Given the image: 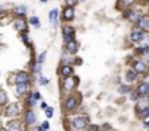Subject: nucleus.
<instances>
[{
  "mask_svg": "<svg viewBox=\"0 0 149 131\" xmlns=\"http://www.w3.org/2000/svg\"><path fill=\"white\" fill-rule=\"evenodd\" d=\"M60 74L63 76L65 79H67V77H70L72 74H73V67L70 64H67V66H63V67L60 69Z\"/></svg>",
  "mask_w": 149,
  "mask_h": 131,
  "instance_id": "4468645a",
  "label": "nucleus"
},
{
  "mask_svg": "<svg viewBox=\"0 0 149 131\" xmlns=\"http://www.w3.org/2000/svg\"><path fill=\"white\" fill-rule=\"evenodd\" d=\"M78 82H79V79L78 77H67L63 80V90L65 92H72L74 87L78 86Z\"/></svg>",
  "mask_w": 149,
  "mask_h": 131,
  "instance_id": "f03ea898",
  "label": "nucleus"
},
{
  "mask_svg": "<svg viewBox=\"0 0 149 131\" xmlns=\"http://www.w3.org/2000/svg\"><path fill=\"white\" fill-rule=\"evenodd\" d=\"M118 92L120 93H127V92H130V87L127 85H121V86H118Z\"/></svg>",
  "mask_w": 149,
  "mask_h": 131,
  "instance_id": "393cba45",
  "label": "nucleus"
},
{
  "mask_svg": "<svg viewBox=\"0 0 149 131\" xmlns=\"http://www.w3.org/2000/svg\"><path fill=\"white\" fill-rule=\"evenodd\" d=\"M27 26H28L27 21L22 19V18H19V19L15 21V28H16V31H19V32H25V31H27Z\"/></svg>",
  "mask_w": 149,
  "mask_h": 131,
  "instance_id": "9b49d317",
  "label": "nucleus"
},
{
  "mask_svg": "<svg viewBox=\"0 0 149 131\" xmlns=\"http://www.w3.org/2000/svg\"><path fill=\"white\" fill-rule=\"evenodd\" d=\"M65 107H66L67 111L76 109V107H78V98H74V96H67L66 101H65Z\"/></svg>",
  "mask_w": 149,
  "mask_h": 131,
  "instance_id": "423d86ee",
  "label": "nucleus"
},
{
  "mask_svg": "<svg viewBox=\"0 0 149 131\" xmlns=\"http://www.w3.org/2000/svg\"><path fill=\"white\" fill-rule=\"evenodd\" d=\"M37 131H45V130H44L43 127H38V130H37Z\"/></svg>",
  "mask_w": 149,
  "mask_h": 131,
  "instance_id": "58836bf2",
  "label": "nucleus"
},
{
  "mask_svg": "<svg viewBox=\"0 0 149 131\" xmlns=\"http://www.w3.org/2000/svg\"><path fill=\"white\" fill-rule=\"evenodd\" d=\"M136 79H138V73H136L134 70H127V71H126V82H127V83L134 82Z\"/></svg>",
  "mask_w": 149,
  "mask_h": 131,
  "instance_id": "6ab92c4d",
  "label": "nucleus"
},
{
  "mask_svg": "<svg viewBox=\"0 0 149 131\" xmlns=\"http://www.w3.org/2000/svg\"><path fill=\"white\" fill-rule=\"evenodd\" d=\"M41 108H43L44 111H45V109L48 108V107H47V103H45V102H43V103H41Z\"/></svg>",
  "mask_w": 149,
  "mask_h": 131,
  "instance_id": "e433bc0d",
  "label": "nucleus"
},
{
  "mask_svg": "<svg viewBox=\"0 0 149 131\" xmlns=\"http://www.w3.org/2000/svg\"><path fill=\"white\" fill-rule=\"evenodd\" d=\"M28 105H29V107H34V105H35V99H34V96L31 95L29 96V99H28Z\"/></svg>",
  "mask_w": 149,
  "mask_h": 131,
  "instance_id": "2f4dec72",
  "label": "nucleus"
},
{
  "mask_svg": "<svg viewBox=\"0 0 149 131\" xmlns=\"http://www.w3.org/2000/svg\"><path fill=\"white\" fill-rule=\"evenodd\" d=\"M40 85H48V79L47 77H40Z\"/></svg>",
  "mask_w": 149,
  "mask_h": 131,
  "instance_id": "473e14b6",
  "label": "nucleus"
},
{
  "mask_svg": "<svg viewBox=\"0 0 149 131\" xmlns=\"http://www.w3.org/2000/svg\"><path fill=\"white\" fill-rule=\"evenodd\" d=\"M23 41H25V44H28V36L27 35H23Z\"/></svg>",
  "mask_w": 149,
  "mask_h": 131,
  "instance_id": "4c0bfd02",
  "label": "nucleus"
},
{
  "mask_svg": "<svg viewBox=\"0 0 149 131\" xmlns=\"http://www.w3.org/2000/svg\"><path fill=\"white\" fill-rule=\"evenodd\" d=\"M16 15H19V16H23L25 13H27V7L25 6H19V7H16Z\"/></svg>",
  "mask_w": 149,
  "mask_h": 131,
  "instance_id": "b1692460",
  "label": "nucleus"
},
{
  "mask_svg": "<svg viewBox=\"0 0 149 131\" xmlns=\"http://www.w3.org/2000/svg\"><path fill=\"white\" fill-rule=\"evenodd\" d=\"M32 70H34V73H40L41 71V64L40 63H34L32 64Z\"/></svg>",
  "mask_w": 149,
  "mask_h": 131,
  "instance_id": "a878e982",
  "label": "nucleus"
},
{
  "mask_svg": "<svg viewBox=\"0 0 149 131\" xmlns=\"http://www.w3.org/2000/svg\"><path fill=\"white\" fill-rule=\"evenodd\" d=\"M66 50H67L69 54H76L78 50H79V45H78V42H76V41H72V42L66 44Z\"/></svg>",
  "mask_w": 149,
  "mask_h": 131,
  "instance_id": "2eb2a0df",
  "label": "nucleus"
},
{
  "mask_svg": "<svg viewBox=\"0 0 149 131\" xmlns=\"http://www.w3.org/2000/svg\"><path fill=\"white\" fill-rule=\"evenodd\" d=\"M108 130H110V125L108 124H105V125L101 127V131H108Z\"/></svg>",
  "mask_w": 149,
  "mask_h": 131,
  "instance_id": "c9c22d12",
  "label": "nucleus"
},
{
  "mask_svg": "<svg viewBox=\"0 0 149 131\" xmlns=\"http://www.w3.org/2000/svg\"><path fill=\"white\" fill-rule=\"evenodd\" d=\"M139 54H140V56H143V57H146V58H149V48L140 50V51H139Z\"/></svg>",
  "mask_w": 149,
  "mask_h": 131,
  "instance_id": "cd10ccee",
  "label": "nucleus"
},
{
  "mask_svg": "<svg viewBox=\"0 0 149 131\" xmlns=\"http://www.w3.org/2000/svg\"><path fill=\"white\" fill-rule=\"evenodd\" d=\"M72 127L78 131H83L86 127H88V116L85 115H79V116H74L72 120Z\"/></svg>",
  "mask_w": 149,
  "mask_h": 131,
  "instance_id": "f257e3e1",
  "label": "nucleus"
},
{
  "mask_svg": "<svg viewBox=\"0 0 149 131\" xmlns=\"http://www.w3.org/2000/svg\"><path fill=\"white\" fill-rule=\"evenodd\" d=\"M130 99L132 101H139V95H138V92H132V93H130Z\"/></svg>",
  "mask_w": 149,
  "mask_h": 131,
  "instance_id": "c85d7f7f",
  "label": "nucleus"
},
{
  "mask_svg": "<svg viewBox=\"0 0 149 131\" xmlns=\"http://www.w3.org/2000/svg\"><path fill=\"white\" fill-rule=\"evenodd\" d=\"M136 25H138V28H139V29L145 31V29L148 28V26H149V16L142 15V16H140V19L138 21V23H136Z\"/></svg>",
  "mask_w": 149,
  "mask_h": 131,
  "instance_id": "f8f14e48",
  "label": "nucleus"
},
{
  "mask_svg": "<svg viewBox=\"0 0 149 131\" xmlns=\"http://www.w3.org/2000/svg\"><path fill=\"white\" fill-rule=\"evenodd\" d=\"M6 115H7L9 118L18 116V115H19V107H18V103H10L9 107L6 108Z\"/></svg>",
  "mask_w": 149,
  "mask_h": 131,
  "instance_id": "0eeeda50",
  "label": "nucleus"
},
{
  "mask_svg": "<svg viewBox=\"0 0 149 131\" xmlns=\"http://www.w3.org/2000/svg\"><path fill=\"white\" fill-rule=\"evenodd\" d=\"M136 92H138V95H139L140 98H146V96H149V83H146V82L139 83L138 87H136Z\"/></svg>",
  "mask_w": 149,
  "mask_h": 131,
  "instance_id": "39448f33",
  "label": "nucleus"
},
{
  "mask_svg": "<svg viewBox=\"0 0 149 131\" xmlns=\"http://www.w3.org/2000/svg\"><path fill=\"white\" fill-rule=\"evenodd\" d=\"M149 108V96L146 98H139L138 101V111H143V109H148Z\"/></svg>",
  "mask_w": 149,
  "mask_h": 131,
  "instance_id": "ddd939ff",
  "label": "nucleus"
},
{
  "mask_svg": "<svg viewBox=\"0 0 149 131\" xmlns=\"http://www.w3.org/2000/svg\"><path fill=\"white\" fill-rule=\"evenodd\" d=\"M145 36H146V32L142 31V29H139V28H136V29H133L130 32V39H132L133 42H142L143 39H145Z\"/></svg>",
  "mask_w": 149,
  "mask_h": 131,
  "instance_id": "20e7f679",
  "label": "nucleus"
},
{
  "mask_svg": "<svg viewBox=\"0 0 149 131\" xmlns=\"http://www.w3.org/2000/svg\"><path fill=\"white\" fill-rule=\"evenodd\" d=\"M28 89H29L28 83H19V85H16V92H18L19 95L27 93V92H28Z\"/></svg>",
  "mask_w": 149,
  "mask_h": 131,
  "instance_id": "aec40b11",
  "label": "nucleus"
},
{
  "mask_svg": "<svg viewBox=\"0 0 149 131\" xmlns=\"http://www.w3.org/2000/svg\"><path fill=\"white\" fill-rule=\"evenodd\" d=\"M29 22H31V25L34 26V28H40V19L37 18V16H32L29 19Z\"/></svg>",
  "mask_w": 149,
  "mask_h": 131,
  "instance_id": "4be33fe9",
  "label": "nucleus"
},
{
  "mask_svg": "<svg viewBox=\"0 0 149 131\" xmlns=\"http://www.w3.org/2000/svg\"><path fill=\"white\" fill-rule=\"evenodd\" d=\"M145 127H146V128H149V121H146V122H145Z\"/></svg>",
  "mask_w": 149,
  "mask_h": 131,
  "instance_id": "ea45409f",
  "label": "nucleus"
},
{
  "mask_svg": "<svg viewBox=\"0 0 149 131\" xmlns=\"http://www.w3.org/2000/svg\"><path fill=\"white\" fill-rule=\"evenodd\" d=\"M48 18H50V21H51V23H53V26H57V18H59V10L57 9H53V10H50V13H48Z\"/></svg>",
  "mask_w": 149,
  "mask_h": 131,
  "instance_id": "f3484780",
  "label": "nucleus"
},
{
  "mask_svg": "<svg viewBox=\"0 0 149 131\" xmlns=\"http://www.w3.org/2000/svg\"><path fill=\"white\" fill-rule=\"evenodd\" d=\"M41 127H43V128H44V130H45V131H47V130H48V128H50V124H48V122H47V121H45V122H43V125H41Z\"/></svg>",
  "mask_w": 149,
  "mask_h": 131,
  "instance_id": "72a5a7b5",
  "label": "nucleus"
},
{
  "mask_svg": "<svg viewBox=\"0 0 149 131\" xmlns=\"http://www.w3.org/2000/svg\"><path fill=\"white\" fill-rule=\"evenodd\" d=\"M32 96H34V99H35V101L41 98V96H40V93H38V92H34V93H32Z\"/></svg>",
  "mask_w": 149,
  "mask_h": 131,
  "instance_id": "f704fd0d",
  "label": "nucleus"
},
{
  "mask_svg": "<svg viewBox=\"0 0 149 131\" xmlns=\"http://www.w3.org/2000/svg\"><path fill=\"white\" fill-rule=\"evenodd\" d=\"M35 114L32 112V111H28L27 112V115H25V121H27V124H29V125H32L34 122H35Z\"/></svg>",
  "mask_w": 149,
  "mask_h": 131,
  "instance_id": "412c9836",
  "label": "nucleus"
},
{
  "mask_svg": "<svg viewBox=\"0 0 149 131\" xmlns=\"http://www.w3.org/2000/svg\"><path fill=\"white\" fill-rule=\"evenodd\" d=\"M7 131H22V124L19 121H12L7 124Z\"/></svg>",
  "mask_w": 149,
  "mask_h": 131,
  "instance_id": "dca6fc26",
  "label": "nucleus"
},
{
  "mask_svg": "<svg viewBox=\"0 0 149 131\" xmlns=\"http://www.w3.org/2000/svg\"><path fill=\"white\" fill-rule=\"evenodd\" d=\"M6 103V93L3 90H0V105H5Z\"/></svg>",
  "mask_w": 149,
  "mask_h": 131,
  "instance_id": "bb28decb",
  "label": "nucleus"
},
{
  "mask_svg": "<svg viewBox=\"0 0 149 131\" xmlns=\"http://www.w3.org/2000/svg\"><path fill=\"white\" fill-rule=\"evenodd\" d=\"M15 80H16V85H19V83H28L29 82V74L25 73V71H18L15 74Z\"/></svg>",
  "mask_w": 149,
  "mask_h": 131,
  "instance_id": "1a4fd4ad",
  "label": "nucleus"
},
{
  "mask_svg": "<svg viewBox=\"0 0 149 131\" xmlns=\"http://www.w3.org/2000/svg\"><path fill=\"white\" fill-rule=\"evenodd\" d=\"M124 16H126L130 22L133 23H138V21L140 19V12L136 10V9H126V12H124Z\"/></svg>",
  "mask_w": 149,
  "mask_h": 131,
  "instance_id": "7ed1b4c3",
  "label": "nucleus"
},
{
  "mask_svg": "<svg viewBox=\"0 0 149 131\" xmlns=\"http://www.w3.org/2000/svg\"><path fill=\"white\" fill-rule=\"evenodd\" d=\"M45 52H41V54H40V57H38V61H37V63H40V64H43L44 63V60H45Z\"/></svg>",
  "mask_w": 149,
  "mask_h": 131,
  "instance_id": "c756f323",
  "label": "nucleus"
},
{
  "mask_svg": "<svg viewBox=\"0 0 149 131\" xmlns=\"http://www.w3.org/2000/svg\"><path fill=\"white\" fill-rule=\"evenodd\" d=\"M63 18H65V21H72L74 18V10H73V7H66L65 9Z\"/></svg>",
  "mask_w": 149,
  "mask_h": 131,
  "instance_id": "a211bd4d",
  "label": "nucleus"
},
{
  "mask_svg": "<svg viewBox=\"0 0 149 131\" xmlns=\"http://www.w3.org/2000/svg\"><path fill=\"white\" fill-rule=\"evenodd\" d=\"M133 70L138 73V74H142V73H146L148 71V66L143 61H136L133 64Z\"/></svg>",
  "mask_w": 149,
  "mask_h": 131,
  "instance_id": "9d476101",
  "label": "nucleus"
},
{
  "mask_svg": "<svg viewBox=\"0 0 149 131\" xmlns=\"http://www.w3.org/2000/svg\"><path fill=\"white\" fill-rule=\"evenodd\" d=\"M139 118H140V120H143V121L146 120V118H149V108L140 111V112H139Z\"/></svg>",
  "mask_w": 149,
  "mask_h": 131,
  "instance_id": "5701e85b",
  "label": "nucleus"
},
{
  "mask_svg": "<svg viewBox=\"0 0 149 131\" xmlns=\"http://www.w3.org/2000/svg\"><path fill=\"white\" fill-rule=\"evenodd\" d=\"M74 31L70 28V26H63V38H65V42L66 44H69V42H72L73 41V34Z\"/></svg>",
  "mask_w": 149,
  "mask_h": 131,
  "instance_id": "6e6552de",
  "label": "nucleus"
},
{
  "mask_svg": "<svg viewBox=\"0 0 149 131\" xmlns=\"http://www.w3.org/2000/svg\"><path fill=\"white\" fill-rule=\"evenodd\" d=\"M2 10H3V7H2V6H0V13H2Z\"/></svg>",
  "mask_w": 149,
  "mask_h": 131,
  "instance_id": "a19ab883",
  "label": "nucleus"
},
{
  "mask_svg": "<svg viewBox=\"0 0 149 131\" xmlns=\"http://www.w3.org/2000/svg\"><path fill=\"white\" fill-rule=\"evenodd\" d=\"M45 114H47L48 118H51V116H53V108H50V107H48V108L45 109Z\"/></svg>",
  "mask_w": 149,
  "mask_h": 131,
  "instance_id": "7c9ffc66",
  "label": "nucleus"
}]
</instances>
